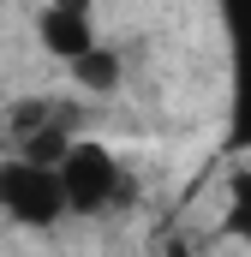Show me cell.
I'll list each match as a JSON object with an SVG mask.
<instances>
[{
  "mask_svg": "<svg viewBox=\"0 0 251 257\" xmlns=\"http://www.w3.org/2000/svg\"><path fill=\"white\" fill-rule=\"evenodd\" d=\"M120 72H126L120 54L96 42L84 60H72V84H78V90H90V96H108V90H120Z\"/></svg>",
  "mask_w": 251,
  "mask_h": 257,
  "instance_id": "obj_5",
  "label": "cell"
},
{
  "mask_svg": "<svg viewBox=\"0 0 251 257\" xmlns=\"http://www.w3.org/2000/svg\"><path fill=\"white\" fill-rule=\"evenodd\" d=\"M221 233H233V239L251 245V174H233V180H227V215H221Z\"/></svg>",
  "mask_w": 251,
  "mask_h": 257,
  "instance_id": "obj_6",
  "label": "cell"
},
{
  "mask_svg": "<svg viewBox=\"0 0 251 257\" xmlns=\"http://www.w3.org/2000/svg\"><path fill=\"white\" fill-rule=\"evenodd\" d=\"M233 42V90H227V150H251V0L221 12Z\"/></svg>",
  "mask_w": 251,
  "mask_h": 257,
  "instance_id": "obj_3",
  "label": "cell"
},
{
  "mask_svg": "<svg viewBox=\"0 0 251 257\" xmlns=\"http://www.w3.org/2000/svg\"><path fill=\"white\" fill-rule=\"evenodd\" d=\"M0 209H6L12 221H24V227H54L66 215L60 174H54V168H36V162H24V156L0 162Z\"/></svg>",
  "mask_w": 251,
  "mask_h": 257,
  "instance_id": "obj_1",
  "label": "cell"
},
{
  "mask_svg": "<svg viewBox=\"0 0 251 257\" xmlns=\"http://www.w3.org/2000/svg\"><path fill=\"white\" fill-rule=\"evenodd\" d=\"M60 186H66V209H78V215H102L108 203L132 197V186L120 180V162L102 144H72V156L60 168Z\"/></svg>",
  "mask_w": 251,
  "mask_h": 257,
  "instance_id": "obj_2",
  "label": "cell"
},
{
  "mask_svg": "<svg viewBox=\"0 0 251 257\" xmlns=\"http://www.w3.org/2000/svg\"><path fill=\"white\" fill-rule=\"evenodd\" d=\"M36 30H42V48H48V54H60L66 66H72V60H84V54L96 48V30H90V12H84L78 0H60V6H42Z\"/></svg>",
  "mask_w": 251,
  "mask_h": 257,
  "instance_id": "obj_4",
  "label": "cell"
}]
</instances>
